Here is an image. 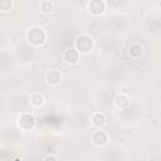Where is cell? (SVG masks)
<instances>
[{
	"label": "cell",
	"instance_id": "1",
	"mask_svg": "<svg viewBox=\"0 0 161 161\" xmlns=\"http://www.w3.org/2000/svg\"><path fill=\"white\" fill-rule=\"evenodd\" d=\"M26 42L31 47H42L47 42V31L40 25H33L26 30Z\"/></svg>",
	"mask_w": 161,
	"mask_h": 161
},
{
	"label": "cell",
	"instance_id": "2",
	"mask_svg": "<svg viewBox=\"0 0 161 161\" xmlns=\"http://www.w3.org/2000/svg\"><path fill=\"white\" fill-rule=\"evenodd\" d=\"M73 48L79 54H89L94 48V38L88 33H82L75 38Z\"/></svg>",
	"mask_w": 161,
	"mask_h": 161
},
{
	"label": "cell",
	"instance_id": "3",
	"mask_svg": "<svg viewBox=\"0 0 161 161\" xmlns=\"http://www.w3.org/2000/svg\"><path fill=\"white\" fill-rule=\"evenodd\" d=\"M16 123H18V127L20 128V131L30 132V131L34 130V127L36 125V119H35L34 114H31L30 112H23L18 117Z\"/></svg>",
	"mask_w": 161,
	"mask_h": 161
},
{
	"label": "cell",
	"instance_id": "4",
	"mask_svg": "<svg viewBox=\"0 0 161 161\" xmlns=\"http://www.w3.org/2000/svg\"><path fill=\"white\" fill-rule=\"evenodd\" d=\"M87 10L93 16H101L107 10V3L104 0H91L87 3Z\"/></svg>",
	"mask_w": 161,
	"mask_h": 161
},
{
	"label": "cell",
	"instance_id": "5",
	"mask_svg": "<svg viewBox=\"0 0 161 161\" xmlns=\"http://www.w3.org/2000/svg\"><path fill=\"white\" fill-rule=\"evenodd\" d=\"M45 80L50 86H60V83L63 82V74L58 69H49L45 73Z\"/></svg>",
	"mask_w": 161,
	"mask_h": 161
},
{
	"label": "cell",
	"instance_id": "6",
	"mask_svg": "<svg viewBox=\"0 0 161 161\" xmlns=\"http://www.w3.org/2000/svg\"><path fill=\"white\" fill-rule=\"evenodd\" d=\"M91 140H92V142H93L94 146L103 147V146H106L108 143V135H107V132H104L102 130H96L92 133Z\"/></svg>",
	"mask_w": 161,
	"mask_h": 161
},
{
	"label": "cell",
	"instance_id": "7",
	"mask_svg": "<svg viewBox=\"0 0 161 161\" xmlns=\"http://www.w3.org/2000/svg\"><path fill=\"white\" fill-rule=\"evenodd\" d=\"M79 57H80V54H79L73 47L65 49L64 53H63V60H64L67 64H70V65L78 64V62H79Z\"/></svg>",
	"mask_w": 161,
	"mask_h": 161
},
{
	"label": "cell",
	"instance_id": "8",
	"mask_svg": "<svg viewBox=\"0 0 161 161\" xmlns=\"http://www.w3.org/2000/svg\"><path fill=\"white\" fill-rule=\"evenodd\" d=\"M91 123L97 128H102L107 123V117L102 112H94L91 116Z\"/></svg>",
	"mask_w": 161,
	"mask_h": 161
},
{
	"label": "cell",
	"instance_id": "9",
	"mask_svg": "<svg viewBox=\"0 0 161 161\" xmlns=\"http://www.w3.org/2000/svg\"><path fill=\"white\" fill-rule=\"evenodd\" d=\"M114 106L119 109H125L130 106V97L126 94V93H118L116 97H114Z\"/></svg>",
	"mask_w": 161,
	"mask_h": 161
},
{
	"label": "cell",
	"instance_id": "10",
	"mask_svg": "<svg viewBox=\"0 0 161 161\" xmlns=\"http://www.w3.org/2000/svg\"><path fill=\"white\" fill-rule=\"evenodd\" d=\"M29 102H30V106L33 108H40L44 104V96L39 92H34V93L30 94Z\"/></svg>",
	"mask_w": 161,
	"mask_h": 161
},
{
	"label": "cell",
	"instance_id": "11",
	"mask_svg": "<svg viewBox=\"0 0 161 161\" xmlns=\"http://www.w3.org/2000/svg\"><path fill=\"white\" fill-rule=\"evenodd\" d=\"M39 9L44 14H50L54 10V3L49 1V0H43V1L39 3Z\"/></svg>",
	"mask_w": 161,
	"mask_h": 161
},
{
	"label": "cell",
	"instance_id": "12",
	"mask_svg": "<svg viewBox=\"0 0 161 161\" xmlns=\"http://www.w3.org/2000/svg\"><path fill=\"white\" fill-rule=\"evenodd\" d=\"M14 6V3L11 0H0V10L1 11H9Z\"/></svg>",
	"mask_w": 161,
	"mask_h": 161
},
{
	"label": "cell",
	"instance_id": "13",
	"mask_svg": "<svg viewBox=\"0 0 161 161\" xmlns=\"http://www.w3.org/2000/svg\"><path fill=\"white\" fill-rule=\"evenodd\" d=\"M43 161H59V158L54 153H48V155H45L43 157Z\"/></svg>",
	"mask_w": 161,
	"mask_h": 161
}]
</instances>
